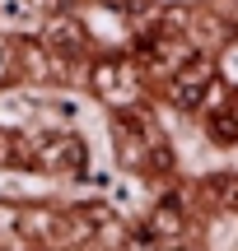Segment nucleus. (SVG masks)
<instances>
[{"label": "nucleus", "instance_id": "nucleus-3", "mask_svg": "<svg viewBox=\"0 0 238 251\" xmlns=\"http://www.w3.org/2000/svg\"><path fill=\"white\" fill-rule=\"evenodd\" d=\"M84 163V144L80 140H61V149H56V168H80Z\"/></svg>", "mask_w": 238, "mask_h": 251}, {"label": "nucleus", "instance_id": "nucleus-1", "mask_svg": "<svg viewBox=\"0 0 238 251\" xmlns=\"http://www.w3.org/2000/svg\"><path fill=\"white\" fill-rule=\"evenodd\" d=\"M206 89H210V65L196 61V65H187V70L173 79V102H178V107H201Z\"/></svg>", "mask_w": 238, "mask_h": 251}, {"label": "nucleus", "instance_id": "nucleus-2", "mask_svg": "<svg viewBox=\"0 0 238 251\" xmlns=\"http://www.w3.org/2000/svg\"><path fill=\"white\" fill-rule=\"evenodd\" d=\"M206 126H210L215 140H238V107H220L206 117Z\"/></svg>", "mask_w": 238, "mask_h": 251}]
</instances>
